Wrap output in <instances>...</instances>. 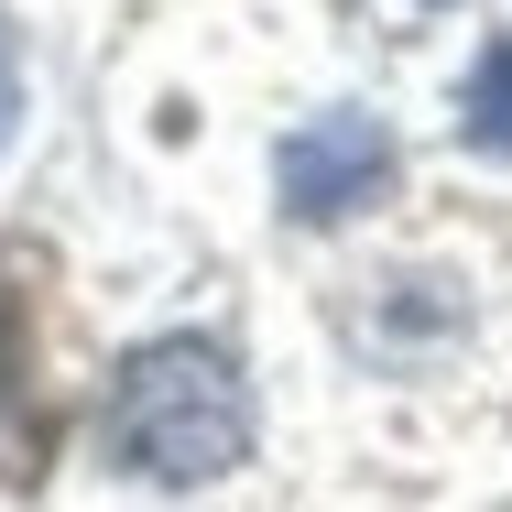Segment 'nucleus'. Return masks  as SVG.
<instances>
[{
    "label": "nucleus",
    "instance_id": "obj_2",
    "mask_svg": "<svg viewBox=\"0 0 512 512\" xmlns=\"http://www.w3.org/2000/svg\"><path fill=\"white\" fill-rule=\"evenodd\" d=\"M393 131L371 120V109H316L306 131L273 153V186H284V218H306V229H338V218H360V207L393 186Z\"/></svg>",
    "mask_w": 512,
    "mask_h": 512
},
{
    "label": "nucleus",
    "instance_id": "obj_4",
    "mask_svg": "<svg viewBox=\"0 0 512 512\" xmlns=\"http://www.w3.org/2000/svg\"><path fill=\"white\" fill-rule=\"evenodd\" d=\"M11 109H22V77H11V22H0V131H11Z\"/></svg>",
    "mask_w": 512,
    "mask_h": 512
},
{
    "label": "nucleus",
    "instance_id": "obj_3",
    "mask_svg": "<svg viewBox=\"0 0 512 512\" xmlns=\"http://www.w3.org/2000/svg\"><path fill=\"white\" fill-rule=\"evenodd\" d=\"M458 131H469L480 153H512V33H502V44H480L469 88H458Z\"/></svg>",
    "mask_w": 512,
    "mask_h": 512
},
{
    "label": "nucleus",
    "instance_id": "obj_1",
    "mask_svg": "<svg viewBox=\"0 0 512 512\" xmlns=\"http://www.w3.org/2000/svg\"><path fill=\"white\" fill-rule=\"evenodd\" d=\"M109 458L164 480V491H197L218 469L251 458V382L218 338H153L120 360L109 382Z\"/></svg>",
    "mask_w": 512,
    "mask_h": 512
}]
</instances>
